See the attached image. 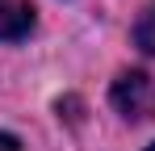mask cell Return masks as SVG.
<instances>
[{"instance_id":"cell-4","label":"cell","mask_w":155,"mask_h":151,"mask_svg":"<svg viewBox=\"0 0 155 151\" xmlns=\"http://www.w3.org/2000/svg\"><path fill=\"white\" fill-rule=\"evenodd\" d=\"M0 151H21V147H17V139H13V134H0Z\"/></svg>"},{"instance_id":"cell-1","label":"cell","mask_w":155,"mask_h":151,"mask_svg":"<svg viewBox=\"0 0 155 151\" xmlns=\"http://www.w3.org/2000/svg\"><path fill=\"white\" fill-rule=\"evenodd\" d=\"M109 101H113V109L122 118L143 122V118L155 113V80L147 72H122L113 80V88H109Z\"/></svg>"},{"instance_id":"cell-3","label":"cell","mask_w":155,"mask_h":151,"mask_svg":"<svg viewBox=\"0 0 155 151\" xmlns=\"http://www.w3.org/2000/svg\"><path fill=\"white\" fill-rule=\"evenodd\" d=\"M134 42H138V50L155 55V0L143 8V17H138V25H134Z\"/></svg>"},{"instance_id":"cell-2","label":"cell","mask_w":155,"mask_h":151,"mask_svg":"<svg viewBox=\"0 0 155 151\" xmlns=\"http://www.w3.org/2000/svg\"><path fill=\"white\" fill-rule=\"evenodd\" d=\"M38 21L34 0H0V42H21Z\"/></svg>"},{"instance_id":"cell-5","label":"cell","mask_w":155,"mask_h":151,"mask_svg":"<svg viewBox=\"0 0 155 151\" xmlns=\"http://www.w3.org/2000/svg\"><path fill=\"white\" fill-rule=\"evenodd\" d=\"M147 151H155V143H151V147H147Z\"/></svg>"}]
</instances>
